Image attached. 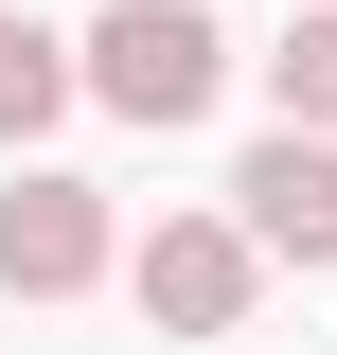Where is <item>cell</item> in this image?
<instances>
[{"label": "cell", "instance_id": "2", "mask_svg": "<svg viewBox=\"0 0 337 355\" xmlns=\"http://www.w3.org/2000/svg\"><path fill=\"white\" fill-rule=\"evenodd\" d=\"M125 284H142V320H160V338H249L266 249H249V214H160V231L125 249Z\"/></svg>", "mask_w": 337, "mask_h": 355}, {"label": "cell", "instance_id": "6", "mask_svg": "<svg viewBox=\"0 0 337 355\" xmlns=\"http://www.w3.org/2000/svg\"><path fill=\"white\" fill-rule=\"evenodd\" d=\"M266 107H284V125H337V0H302V18H284V53H266Z\"/></svg>", "mask_w": 337, "mask_h": 355}, {"label": "cell", "instance_id": "4", "mask_svg": "<svg viewBox=\"0 0 337 355\" xmlns=\"http://www.w3.org/2000/svg\"><path fill=\"white\" fill-rule=\"evenodd\" d=\"M107 266H125V231H107V196H89V178H18V196H0V284H18V302H71V284H107Z\"/></svg>", "mask_w": 337, "mask_h": 355}, {"label": "cell", "instance_id": "1", "mask_svg": "<svg viewBox=\"0 0 337 355\" xmlns=\"http://www.w3.org/2000/svg\"><path fill=\"white\" fill-rule=\"evenodd\" d=\"M71 53H89V107H125V125H196L213 89H231V36H213L196 0H107Z\"/></svg>", "mask_w": 337, "mask_h": 355}, {"label": "cell", "instance_id": "5", "mask_svg": "<svg viewBox=\"0 0 337 355\" xmlns=\"http://www.w3.org/2000/svg\"><path fill=\"white\" fill-rule=\"evenodd\" d=\"M71 89H89V53H71V36L0 18V142H53V125H71Z\"/></svg>", "mask_w": 337, "mask_h": 355}, {"label": "cell", "instance_id": "3", "mask_svg": "<svg viewBox=\"0 0 337 355\" xmlns=\"http://www.w3.org/2000/svg\"><path fill=\"white\" fill-rule=\"evenodd\" d=\"M231 214H249L266 266H302V284H320V266H337V125H266L249 160H231Z\"/></svg>", "mask_w": 337, "mask_h": 355}]
</instances>
